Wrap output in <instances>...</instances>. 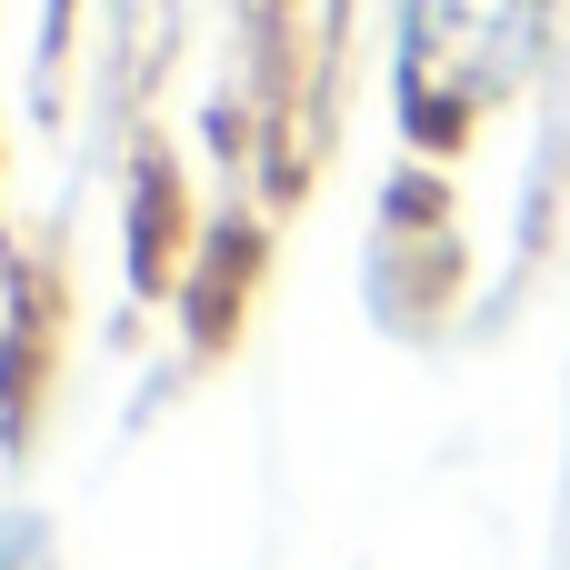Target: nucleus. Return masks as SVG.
Here are the masks:
<instances>
[{"instance_id": "1", "label": "nucleus", "mask_w": 570, "mask_h": 570, "mask_svg": "<svg viewBox=\"0 0 570 570\" xmlns=\"http://www.w3.org/2000/svg\"><path fill=\"white\" fill-rule=\"evenodd\" d=\"M531 50V0H411V110L421 120H451V110H481Z\"/></svg>"}]
</instances>
